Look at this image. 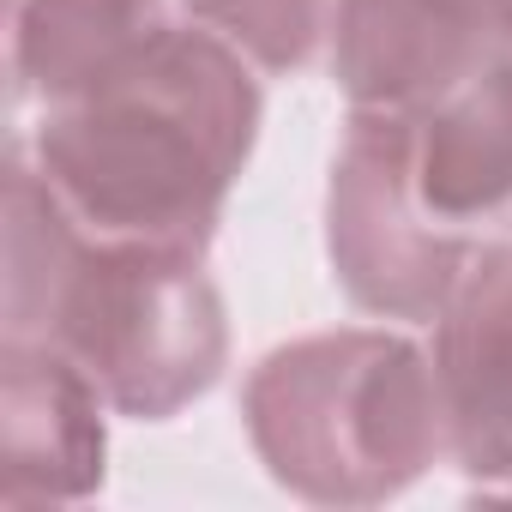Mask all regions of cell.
Listing matches in <instances>:
<instances>
[{
    "label": "cell",
    "instance_id": "11",
    "mask_svg": "<svg viewBox=\"0 0 512 512\" xmlns=\"http://www.w3.org/2000/svg\"><path fill=\"white\" fill-rule=\"evenodd\" d=\"M470 7H476V13L488 19V31L512 49V0H470Z\"/></svg>",
    "mask_w": 512,
    "mask_h": 512
},
{
    "label": "cell",
    "instance_id": "6",
    "mask_svg": "<svg viewBox=\"0 0 512 512\" xmlns=\"http://www.w3.org/2000/svg\"><path fill=\"white\" fill-rule=\"evenodd\" d=\"M446 452L476 494H512V241H488L434 320Z\"/></svg>",
    "mask_w": 512,
    "mask_h": 512
},
{
    "label": "cell",
    "instance_id": "8",
    "mask_svg": "<svg viewBox=\"0 0 512 512\" xmlns=\"http://www.w3.org/2000/svg\"><path fill=\"white\" fill-rule=\"evenodd\" d=\"M416 181L434 217L464 235L512 217V49L416 115Z\"/></svg>",
    "mask_w": 512,
    "mask_h": 512
},
{
    "label": "cell",
    "instance_id": "9",
    "mask_svg": "<svg viewBox=\"0 0 512 512\" xmlns=\"http://www.w3.org/2000/svg\"><path fill=\"white\" fill-rule=\"evenodd\" d=\"M187 19L193 0H13V91L61 103Z\"/></svg>",
    "mask_w": 512,
    "mask_h": 512
},
{
    "label": "cell",
    "instance_id": "2",
    "mask_svg": "<svg viewBox=\"0 0 512 512\" xmlns=\"http://www.w3.org/2000/svg\"><path fill=\"white\" fill-rule=\"evenodd\" d=\"M7 344H43L79 362L109 410L163 422L229 356L223 296L205 253L91 235L31 151L7 163Z\"/></svg>",
    "mask_w": 512,
    "mask_h": 512
},
{
    "label": "cell",
    "instance_id": "1",
    "mask_svg": "<svg viewBox=\"0 0 512 512\" xmlns=\"http://www.w3.org/2000/svg\"><path fill=\"white\" fill-rule=\"evenodd\" d=\"M253 133L260 79L247 55L187 19L85 91L43 103L31 163L91 235L205 253Z\"/></svg>",
    "mask_w": 512,
    "mask_h": 512
},
{
    "label": "cell",
    "instance_id": "7",
    "mask_svg": "<svg viewBox=\"0 0 512 512\" xmlns=\"http://www.w3.org/2000/svg\"><path fill=\"white\" fill-rule=\"evenodd\" d=\"M103 392L43 344H0V494L13 506L85 500L103 488Z\"/></svg>",
    "mask_w": 512,
    "mask_h": 512
},
{
    "label": "cell",
    "instance_id": "3",
    "mask_svg": "<svg viewBox=\"0 0 512 512\" xmlns=\"http://www.w3.org/2000/svg\"><path fill=\"white\" fill-rule=\"evenodd\" d=\"M247 440L290 494L374 506L446 452L434 356L398 332H320L272 350L241 392Z\"/></svg>",
    "mask_w": 512,
    "mask_h": 512
},
{
    "label": "cell",
    "instance_id": "4",
    "mask_svg": "<svg viewBox=\"0 0 512 512\" xmlns=\"http://www.w3.org/2000/svg\"><path fill=\"white\" fill-rule=\"evenodd\" d=\"M326 241L344 296L386 320H440L476 235L434 217L416 181V115L356 109L332 163Z\"/></svg>",
    "mask_w": 512,
    "mask_h": 512
},
{
    "label": "cell",
    "instance_id": "10",
    "mask_svg": "<svg viewBox=\"0 0 512 512\" xmlns=\"http://www.w3.org/2000/svg\"><path fill=\"white\" fill-rule=\"evenodd\" d=\"M193 7L247 61L272 73H296L326 31V0H193Z\"/></svg>",
    "mask_w": 512,
    "mask_h": 512
},
{
    "label": "cell",
    "instance_id": "5",
    "mask_svg": "<svg viewBox=\"0 0 512 512\" xmlns=\"http://www.w3.org/2000/svg\"><path fill=\"white\" fill-rule=\"evenodd\" d=\"M494 55H506V43L470 0H338L332 7V73L350 109L428 115Z\"/></svg>",
    "mask_w": 512,
    "mask_h": 512
}]
</instances>
